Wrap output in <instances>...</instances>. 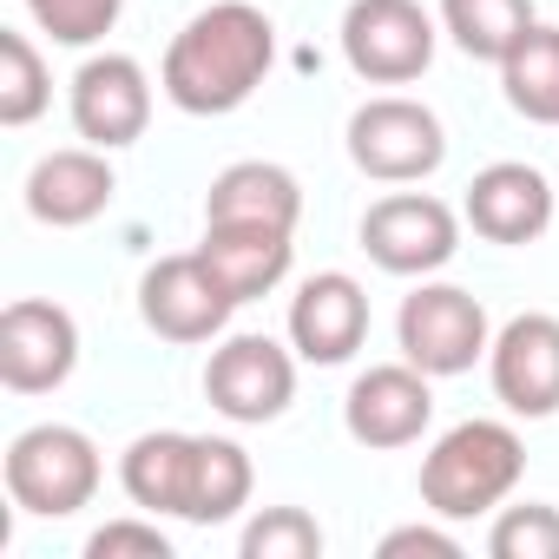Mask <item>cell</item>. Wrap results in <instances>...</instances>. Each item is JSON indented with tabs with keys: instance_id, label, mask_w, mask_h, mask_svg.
<instances>
[{
	"instance_id": "obj_6",
	"label": "cell",
	"mask_w": 559,
	"mask_h": 559,
	"mask_svg": "<svg viewBox=\"0 0 559 559\" xmlns=\"http://www.w3.org/2000/svg\"><path fill=\"white\" fill-rule=\"evenodd\" d=\"M395 343L428 376H467L493 349V330H487V310H480L474 290H461V284H415L402 297Z\"/></svg>"
},
{
	"instance_id": "obj_24",
	"label": "cell",
	"mask_w": 559,
	"mask_h": 559,
	"mask_svg": "<svg viewBox=\"0 0 559 559\" xmlns=\"http://www.w3.org/2000/svg\"><path fill=\"white\" fill-rule=\"evenodd\" d=\"M243 559H317L323 552V526L304 507H257L237 533Z\"/></svg>"
},
{
	"instance_id": "obj_20",
	"label": "cell",
	"mask_w": 559,
	"mask_h": 559,
	"mask_svg": "<svg viewBox=\"0 0 559 559\" xmlns=\"http://www.w3.org/2000/svg\"><path fill=\"white\" fill-rule=\"evenodd\" d=\"M533 0H441V34L467 53V60H487L500 67L526 34H533Z\"/></svg>"
},
{
	"instance_id": "obj_5",
	"label": "cell",
	"mask_w": 559,
	"mask_h": 559,
	"mask_svg": "<svg viewBox=\"0 0 559 559\" xmlns=\"http://www.w3.org/2000/svg\"><path fill=\"white\" fill-rule=\"evenodd\" d=\"M435 14L421 0H349L343 8V60L369 86H408L435 67Z\"/></svg>"
},
{
	"instance_id": "obj_21",
	"label": "cell",
	"mask_w": 559,
	"mask_h": 559,
	"mask_svg": "<svg viewBox=\"0 0 559 559\" xmlns=\"http://www.w3.org/2000/svg\"><path fill=\"white\" fill-rule=\"evenodd\" d=\"M500 93L520 119L533 126H559V27H539L500 60Z\"/></svg>"
},
{
	"instance_id": "obj_13",
	"label": "cell",
	"mask_w": 559,
	"mask_h": 559,
	"mask_svg": "<svg viewBox=\"0 0 559 559\" xmlns=\"http://www.w3.org/2000/svg\"><path fill=\"white\" fill-rule=\"evenodd\" d=\"M487 376H493V395L507 415H520V421L559 415V317H546V310L513 317L487 349Z\"/></svg>"
},
{
	"instance_id": "obj_18",
	"label": "cell",
	"mask_w": 559,
	"mask_h": 559,
	"mask_svg": "<svg viewBox=\"0 0 559 559\" xmlns=\"http://www.w3.org/2000/svg\"><path fill=\"white\" fill-rule=\"evenodd\" d=\"M198 257L217 270V284H224L237 304H257V297H270V290L290 276L297 230H263V224H204Z\"/></svg>"
},
{
	"instance_id": "obj_9",
	"label": "cell",
	"mask_w": 559,
	"mask_h": 559,
	"mask_svg": "<svg viewBox=\"0 0 559 559\" xmlns=\"http://www.w3.org/2000/svg\"><path fill=\"white\" fill-rule=\"evenodd\" d=\"M237 297L217 284V270L198 257V250H178V257H158L145 276H139V317L152 336L165 343H211L224 336Z\"/></svg>"
},
{
	"instance_id": "obj_27",
	"label": "cell",
	"mask_w": 559,
	"mask_h": 559,
	"mask_svg": "<svg viewBox=\"0 0 559 559\" xmlns=\"http://www.w3.org/2000/svg\"><path fill=\"white\" fill-rule=\"evenodd\" d=\"M86 559H171V533L152 520H106L86 539Z\"/></svg>"
},
{
	"instance_id": "obj_15",
	"label": "cell",
	"mask_w": 559,
	"mask_h": 559,
	"mask_svg": "<svg viewBox=\"0 0 559 559\" xmlns=\"http://www.w3.org/2000/svg\"><path fill=\"white\" fill-rule=\"evenodd\" d=\"M112 191H119V171L99 145H60V152L34 158V171H27V217L53 224V230H80V224L106 217Z\"/></svg>"
},
{
	"instance_id": "obj_2",
	"label": "cell",
	"mask_w": 559,
	"mask_h": 559,
	"mask_svg": "<svg viewBox=\"0 0 559 559\" xmlns=\"http://www.w3.org/2000/svg\"><path fill=\"white\" fill-rule=\"evenodd\" d=\"M526 474V448L507 421H461L421 454V507L435 520L493 513Z\"/></svg>"
},
{
	"instance_id": "obj_8",
	"label": "cell",
	"mask_w": 559,
	"mask_h": 559,
	"mask_svg": "<svg viewBox=\"0 0 559 559\" xmlns=\"http://www.w3.org/2000/svg\"><path fill=\"white\" fill-rule=\"evenodd\" d=\"M362 250L389 276H435L461 250V217L428 191H389L362 211Z\"/></svg>"
},
{
	"instance_id": "obj_7",
	"label": "cell",
	"mask_w": 559,
	"mask_h": 559,
	"mask_svg": "<svg viewBox=\"0 0 559 559\" xmlns=\"http://www.w3.org/2000/svg\"><path fill=\"white\" fill-rule=\"evenodd\" d=\"M204 402L237 428L276 421L297 402V349L270 336H224L204 362Z\"/></svg>"
},
{
	"instance_id": "obj_19",
	"label": "cell",
	"mask_w": 559,
	"mask_h": 559,
	"mask_svg": "<svg viewBox=\"0 0 559 559\" xmlns=\"http://www.w3.org/2000/svg\"><path fill=\"white\" fill-rule=\"evenodd\" d=\"M304 217V185L270 165V158H237L211 178L204 191V224H263V230H297Z\"/></svg>"
},
{
	"instance_id": "obj_16",
	"label": "cell",
	"mask_w": 559,
	"mask_h": 559,
	"mask_svg": "<svg viewBox=\"0 0 559 559\" xmlns=\"http://www.w3.org/2000/svg\"><path fill=\"white\" fill-rule=\"evenodd\" d=\"M552 204H559V198H552V185H546L539 165L500 158V165L474 171V185H467V198H461V217H467L474 237H487V243H533V237H546Z\"/></svg>"
},
{
	"instance_id": "obj_17",
	"label": "cell",
	"mask_w": 559,
	"mask_h": 559,
	"mask_svg": "<svg viewBox=\"0 0 559 559\" xmlns=\"http://www.w3.org/2000/svg\"><path fill=\"white\" fill-rule=\"evenodd\" d=\"M198 448L204 435H185V428H152L139 435L126 454H119V487L139 513H171L185 520L191 513V487H198Z\"/></svg>"
},
{
	"instance_id": "obj_1",
	"label": "cell",
	"mask_w": 559,
	"mask_h": 559,
	"mask_svg": "<svg viewBox=\"0 0 559 559\" xmlns=\"http://www.w3.org/2000/svg\"><path fill=\"white\" fill-rule=\"evenodd\" d=\"M270 60H276L270 14L250 8V0H211V8H198L171 34L165 67H158V86H165V99L178 112L224 119V112H237L270 80Z\"/></svg>"
},
{
	"instance_id": "obj_25",
	"label": "cell",
	"mask_w": 559,
	"mask_h": 559,
	"mask_svg": "<svg viewBox=\"0 0 559 559\" xmlns=\"http://www.w3.org/2000/svg\"><path fill=\"white\" fill-rule=\"evenodd\" d=\"M487 552H493V559H559V507H552V500L493 507Z\"/></svg>"
},
{
	"instance_id": "obj_28",
	"label": "cell",
	"mask_w": 559,
	"mask_h": 559,
	"mask_svg": "<svg viewBox=\"0 0 559 559\" xmlns=\"http://www.w3.org/2000/svg\"><path fill=\"white\" fill-rule=\"evenodd\" d=\"M382 559H461V539L448 533V526H395V533H382V546H376Z\"/></svg>"
},
{
	"instance_id": "obj_3",
	"label": "cell",
	"mask_w": 559,
	"mask_h": 559,
	"mask_svg": "<svg viewBox=\"0 0 559 559\" xmlns=\"http://www.w3.org/2000/svg\"><path fill=\"white\" fill-rule=\"evenodd\" d=\"M99 448L86 428L67 421H34L8 441V500L34 520H67L80 507H93L99 493Z\"/></svg>"
},
{
	"instance_id": "obj_11",
	"label": "cell",
	"mask_w": 559,
	"mask_h": 559,
	"mask_svg": "<svg viewBox=\"0 0 559 559\" xmlns=\"http://www.w3.org/2000/svg\"><path fill=\"white\" fill-rule=\"evenodd\" d=\"M80 369V323L47 297H14L0 310V382L14 395H53Z\"/></svg>"
},
{
	"instance_id": "obj_22",
	"label": "cell",
	"mask_w": 559,
	"mask_h": 559,
	"mask_svg": "<svg viewBox=\"0 0 559 559\" xmlns=\"http://www.w3.org/2000/svg\"><path fill=\"white\" fill-rule=\"evenodd\" d=\"M250 487H257V467L250 454L230 441V435H204L198 448V487H191V526H224L250 507Z\"/></svg>"
},
{
	"instance_id": "obj_26",
	"label": "cell",
	"mask_w": 559,
	"mask_h": 559,
	"mask_svg": "<svg viewBox=\"0 0 559 559\" xmlns=\"http://www.w3.org/2000/svg\"><path fill=\"white\" fill-rule=\"evenodd\" d=\"M21 8L40 34H53V47H99L119 27L126 0H21Z\"/></svg>"
},
{
	"instance_id": "obj_10",
	"label": "cell",
	"mask_w": 559,
	"mask_h": 559,
	"mask_svg": "<svg viewBox=\"0 0 559 559\" xmlns=\"http://www.w3.org/2000/svg\"><path fill=\"white\" fill-rule=\"evenodd\" d=\"M435 376L428 369H415L408 356L402 362H376V369H362L356 382H349V395H343V428H349V441L356 448H415L421 435H428V421H435V389H428Z\"/></svg>"
},
{
	"instance_id": "obj_14",
	"label": "cell",
	"mask_w": 559,
	"mask_h": 559,
	"mask_svg": "<svg viewBox=\"0 0 559 559\" xmlns=\"http://www.w3.org/2000/svg\"><path fill=\"white\" fill-rule=\"evenodd\" d=\"M369 343V290L349 270H317L290 297V349L317 369L349 362Z\"/></svg>"
},
{
	"instance_id": "obj_12",
	"label": "cell",
	"mask_w": 559,
	"mask_h": 559,
	"mask_svg": "<svg viewBox=\"0 0 559 559\" xmlns=\"http://www.w3.org/2000/svg\"><path fill=\"white\" fill-rule=\"evenodd\" d=\"M67 112H73V132L86 145L119 152V145L145 139V126H152V80L132 53H93L73 73Z\"/></svg>"
},
{
	"instance_id": "obj_4",
	"label": "cell",
	"mask_w": 559,
	"mask_h": 559,
	"mask_svg": "<svg viewBox=\"0 0 559 559\" xmlns=\"http://www.w3.org/2000/svg\"><path fill=\"white\" fill-rule=\"evenodd\" d=\"M448 158V126L408 99V93H382V99H362L349 112V165L376 185H421L435 178Z\"/></svg>"
},
{
	"instance_id": "obj_23",
	"label": "cell",
	"mask_w": 559,
	"mask_h": 559,
	"mask_svg": "<svg viewBox=\"0 0 559 559\" xmlns=\"http://www.w3.org/2000/svg\"><path fill=\"white\" fill-rule=\"evenodd\" d=\"M53 106V73L21 27H0V126H34Z\"/></svg>"
}]
</instances>
